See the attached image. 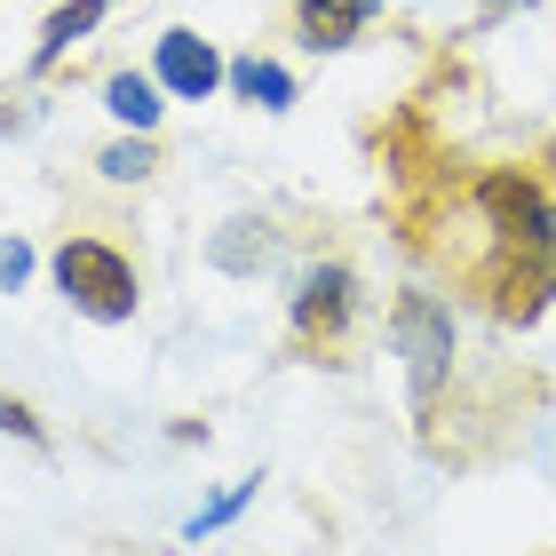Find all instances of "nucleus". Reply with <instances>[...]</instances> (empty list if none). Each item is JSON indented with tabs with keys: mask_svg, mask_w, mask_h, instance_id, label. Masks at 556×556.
Returning a JSON list of instances; mask_svg holds the SVG:
<instances>
[{
	"mask_svg": "<svg viewBox=\"0 0 556 556\" xmlns=\"http://www.w3.org/2000/svg\"><path fill=\"white\" fill-rule=\"evenodd\" d=\"M445 223L462 239H429L469 302L501 326H533L556 302V175L541 167H477L462 191L445 199Z\"/></svg>",
	"mask_w": 556,
	"mask_h": 556,
	"instance_id": "1",
	"label": "nucleus"
},
{
	"mask_svg": "<svg viewBox=\"0 0 556 556\" xmlns=\"http://www.w3.org/2000/svg\"><path fill=\"white\" fill-rule=\"evenodd\" d=\"M390 350L406 358V406L429 429L445 406V390H453V311H445V294H429V287L397 294L390 302Z\"/></svg>",
	"mask_w": 556,
	"mask_h": 556,
	"instance_id": "2",
	"label": "nucleus"
},
{
	"mask_svg": "<svg viewBox=\"0 0 556 556\" xmlns=\"http://www.w3.org/2000/svg\"><path fill=\"white\" fill-rule=\"evenodd\" d=\"M56 287H64L72 311L96 318V326H128V318H136V302H143L136 263L119 255L112 239H88V231L56 247Z\"/></svg>",
	"mask_w": 556,
	"mask_h": 556,
	"instance_id": "3",
	"label": "nucleus"
},
{
	"mask_svg": "<svg viewBox=\"0 0 556 556\" xmlns=\"http://www.w3.org/2000/svg\"><path fill=\"white\" fill-rule=\"evenodd\" d=\"M358 326V270L350 263H311L287 294V334L302 358H342Z\"/></svg>",
	"mask_w": 556,
	"mask_h": 556,
	"instance_id": "4",
	"label": "nucleus"
},
{
	"mask_svg": "<svg viewBox=\"0 0 556 556\" xmlns=\"http://www.w3.org/2000/svg\"><path fill=\"white\" fill-rule=\"evenodd\" d=\"M151 72H160L167 96H184V104H207L231 64H223L215 40H199V33H160V56H151Z\"/></svg>",
	"mask_w": 556,
	"mask_h": 556,
	"instance_id": "5",
	"label": "nucleus"
},
{
	"mask_svg": "<svg viewBox=\"0 0 556 556\" xmlns=\"http://www.w3.org/2000/svg\"><path fill=\"white\" fill-rule=\"evenodd\" d=\"M382 16V0H294V33H302V48H350L366 33V24Z\"/></svg>",
	"mask_w": 556,
	"mask_h": 556,
	"instance_id": "6",
	"label": "nucleus"
},
{
	"mask_svg": "<svg viewBox=\"0 0 556 556\" xmlns=\"http://www.w3.org/2000/svg\"><path fill=\"white\" fill-rule=\"evenodd\" d=\"M270 255H278V223H270V215H231V223L207 239V263L231 270V278H263Z\"/></svg>",
	"mask_w": 556,
	"mask_h": 556,
	"instance_id": "7",
	"label": "nucleus"
},
{
	"mask_svg": "<svg viewBox=\"0 0 556 556\" xmlns=\"http://www.w3.org/2000/svg\"><path fill=\"white\" fill-rule=\"evenodd\" d=\"M104 16H112V0H64V9L40 24V40H33V72H56V64H64V56H72V48H80Z\"/></svg>",
	"mask_w": 556,
	"mask_h": 556,
	"instance_id": "8",
	"label": "nucleus"
},
{
	"mask_svg": "<svg viewBox=\"0 0 556 556\" xmlns=\"http://www.w3.org/2000/svg\"><path fill=\"white\" fill-rule=\"evenodd\" d=\"M104 104H112V119H119V128H136V136H151V128H160V72H112V80H104Z\"/></svg>",
	"mask_w": 556,
	"mask_h": 556,
	"instance_id": "9",
	"label": "nucleus"
},
{
	"mask_svg": "<svg viewBox=\"0 0 556 556\" xmlns=\"http://www.w3.org/2000/svg\"><path fill=\"white\" fill-rule=\"evenodd\" d=\"M223 88H231L239 104H263V112H287V104H294L287 64H270V56H239L231 72H223Z\"/></svg>",
	"mask_w": 556,
	"mask_h": 556,
	"instance_id": "10",
	"label": "nucleus"
},
{
	"mask_svg": "<svg viewBox=\"0 0 556 556\" xmlns=\"http://www.w3.org/2000/svg\"><path fill=\"white\" fill-rule=\"evenodd\" d=\"M255 493H263V477H239V485H223V493H215L199 517H184V541H207V533H223V525H231V517H239Z\"/></svg>",
	"mask_w": 556,
	"mask_h": 556,
	"instance_id": "11",
	"label": "nucleus"
},
{
	"mask_svg": "<svg viewBox=\"0 0 556 556\" xmlns=\"http://www.w3.org/2000/svg\"><path fill=\"white\" fill-rule=\"evenodd\" d=\"M96 167H104L112 184H143V175L160 167V151H151V136H128V143H112V151H104Z\"/></svg>",
	"mask_w": 556,
	"mask_h": 556,
	"instance_id": "12",
	"label": "nucleus"
},
{
	"mask_svg": "<svg viewBox=\"0 0 556 556\" xmlns=\"http://www.w3.org/2000/svg\"><path fill=\"white\" fill-rule=\"evenodd\" d=\"M0 438H24L33 453H48V429H40V414L24 406V397H0Z\"/></svg>",
	"mask_w": 556,
	"mask_h": 556,
	"instance_id": "13",
	"label": "nucleus"
},
{
	"mask_svg": "<svg viewBox=\"0 0 556 556\" xmlns=\"http://www.w3.org/2000/svg\"><path fill=\"white\" fill-rule=\"evenodd\" d=\"M24 278H33V247H24V239H0V294H16Z\"/></svg>",
	"mask_w": 556,
	"mask_h": 556,
	"instance_id": "14",
	"label": "nucleus"
},
{
	"mask_svg": "<svg viewBox=\"0 0 556 556\" xmlns=\"http://www.w3.org/2000/svg\"><path fill=\"white\" fill-rule=\"evenodd\" d=\"M493 9H509V0H493ZM517 9H533V0H517Z\"/></svg>",
	"mask_w": 556,
	"mask_h": 556,
	"instance_id": "15",
	"label": "nucleus"
}]
</instances>
